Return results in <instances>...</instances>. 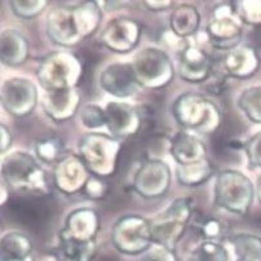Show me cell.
<instances>
[{"label": "cell", "mask_w": 261, "mask_h": 261, "mask_svg": "<svg viewBox=\"0 0 261 261\" xmlns=\"http://www.w3.org/2000/svg\"><path fill=\"white\" fill-rule=\"evenodd\" d=\"M243 109L253 122L261 123V88H253L243 95Z\"/></svg>", "instance_id": "obj_4"}, {"label": "cell", "mask_w": 261, "mask_h": 261, "mask_svg": "<svg viewBox=\"0 0 261 261\" xmlns=\"http://www.w3.org/2000/svg\"><path fill=\"white\" fill-rule=\"evenodd\" d=\"M9 208L14 214L17 221L29 226L40 225L49 215L47 204L35 198H13L9 203Z\"/></svg>", "instance_id": "obj_1"}, {"label": "cell", "mask_w": 261, "mask_h": 261, "mask_svg": "<svg viewBox=\"0 0 261 261\" xmlns=\"http://www.w3.org/2000/svg\"><path fill=\"white\" fill-rule=\"evenodd\" d=\"M238 261H261V239L253 236H239L234 239Z\"/></svg>", "instance_id": "obj_3"}, {"label": "cell", "mask_w": 261, "mask_h": 261, "mask_svg": "<svg viewBox=\"0 0 261 261\" xmlns=\"http://www.w3.org/2000/svg\"><path fill=\"white\" fill-rule=\"evenodd\" d=\"M95 255V246L89 241L79 242L74 239H65L60 247L61 261H92Z\"/></svg>", "instance_id": "obj_2"}, {"label": "cell", "mask_w": 261, "mask_h": 261, "mask_svg": "<svg viewBox=\"0 0 261 261\" xmlns=\"http://www.w3.org/2000/svg\"><path fill=\"white\" fill-rule=\"evenodd\" d=\"M141 261H175L171 256L168 255H149Z\"/></svg>", "instance_id": "obj_7"}, {"label": "cell", "mask_w": 261, "mask_h": 261, "mask_svg": "<svg viewBox=\"0 0 261 261\" xmlns=\"http://www.w3.org/2000/svg\"><path fill=\"white\" fill-rule=\"evenodd\" d=\"M257 186H258V198H260V200H261V177H258Z\"/></svg>", "instance_id": "obj_8"}, {"label": "cell", "mask_w": 261, "mask_h": 261, "mask_svg": "<svg viewBox=\"0 0 261 261\" xmlns=\"http://www.w3.org/2000/svg\"><path fill=\"white\" fill-rule=\"evenodd\" d=\"M248 155L252 166L261 167V132L256 135L248 144Z\"/></svg>", "instance_id": "obj_6"}, {"label": "cell", "mask_w": 261, "mask_h": 261, "mask_svg": "<svg viewBox=\"0 0 261 261\" xmlns=\"http://www.w3.org/2000/svg\"><path fill=\"white\" fill-rule=\"evenodd\" d=\"M226 253L224 248L217 245L207 243V245L200 246L193 253L192 261H226Z\"/></svg>", "instance_id": "obj_5"}]
</instances>
